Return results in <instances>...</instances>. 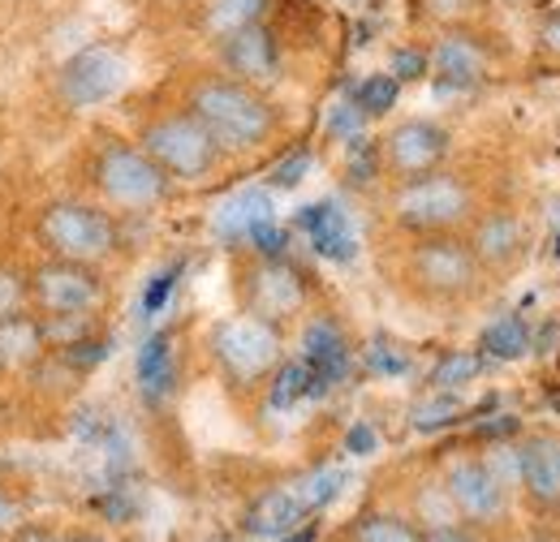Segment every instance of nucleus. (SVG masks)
I'll return each mask as SVG.
<instances>
[{
    "instance_id": "37",
    "label": "nucleus",
    "mask_w": 560,
    "mask_h": 542,
    "mask_svg": "<svg viewBox=\"0 0 560 542\" xmlns=\"http://www.w3.org/2000/svg\"><path fill=\"white\" fill-rule=\"evenodd\" d=\"M277 542H315V526H302V530H293V534H284Z\"/></svg>"
},
{
    "instance_id": "33",
    "label": "nucleus",
    "mask_w": 560,
    "mask_h": 542,
    "mask_svg": "<svg viewBox=\"0 0 560 542\" xmlns=\"http://www.w3.org/2000/svg\"><path fill=\"white\" fill-rule=\"evenodd\" d=\"M306 164H311V155L306 151H298L284 168H277V177H272V186H280V190H289V186H298L302 181V173H306Z\"/></svg>"
},
{
    "instance_id": "38",
    "label": "nucleus",
    "mask_w": 560,
    "mask_h": 542,
    "mask_svg": "<svg viewBox=\"0 0 560 542\" xmlns=\"http://www.w3.org/2000/svg\"><path fill=\"white\" fill-rule=\"evenodd\" d=\"M66 542H108V539H100V534H70Z\"/></svg>"
},
{
    "instance_id": "8",
    "label": "nucleus",
    "mask_w": 560,
    "mask_h": 542,
    "mask_svg": "<svg viewBox=\"0 0 560 542\" xmlns=\"http://www.w3.org/2000/svg\"><path fill=\"white\" fill-rule=\"evenodd\" d=\"M237 302H242V315H255L284 332V323L306 315V302H311L306 271L289 255H255L250 250V259L237 271Z\"/></svg>"
},
{
    "instance_id": "13",
    "label": "nucleus",
    "mask_w": 560,
    "mask_h": 542,
    "mask_svg": "<svg viewBox=\"0 0 560 542\" xmlns=\"http://www.w3.org/2000/svg\"><path fill=\"white\" fill-rule=\"evenodd\" d=\"M215 233L229 246H250L255 255H284V233L277 228V207L268 190H242L215 215Z\"/></svg>"
},
{
    "instance_id": "5",
    "label": "nucleus",
    "mask_w": 560,
    "mask_h": 542,
    "mask_svg": "<svg viewBox=\"0 0 560 542\" xmlns=\"http://www.w3.org/2000/svg\"><path fill=\"white\" fill-rule=\"evenodd\" d=\"M35 241L52 259L104 268L121 246V224L104 203L91 199H52L35 211Z\"/></svg>"
},
{
    "instance_id": "24",
    "label": "nucleus",
    "mask_w": 560,
    "mask_h": 542,
    "mask_svg": "<svg viewBox=\"0 0 560 542\" xmlns=\"http://www.w3.org/2000/svg\"><path fill=\"white\" fill-rule=\"evenodd\" d=\"M530 349V323L522 315H500L495 323H488V332L479 340V353L495 357V362H513Z\"/></svg>"
},
{
    "instance_id": "3",
    "label": "nucleus",
    "mask_w": 560,
    "mask_h": 542,
    "mask_svg": "<svg viewBox=\"0 0 560 542\" xmlns=\"http://www.w3.org/2000/svg\"><path fill=\"white\" fill-rule=\"evenodd\" d=\"M483 263L479 255L470 250V241L462 233H427L415 237L410 250H406V263H401V280L406 288L431 302V306H457V302H470L479 288H483Z\"/></svg>"
},
{
    "instance_id": "29",
    "label": "nucleus",
    "mask_w": 560,
    "mask_h": 542,
    "mask_svg": "<svg viewBox=\"0 0 560 542\" xmlns=\"http://www.w3.org/2000/svg\"><path fill=\"white\" fill-rule=\"evenodd\" d=\"M18 310H31V268L0 263V319Z\"/></svg>"
},
{
    "instance_id": "22",
    "label": "nucleus",
    "mask_w": 560,
    "mask_h": 542,
    "mask_svg": "<svg viewBox=\"0 0 560 542\" xmlns=\"http://www.w3.org/2000/svg\"><path fill=\"white\" fill-rule=\"evenodd\" d=\"M268 13H272V0H208L203 13H199V31L211 44H220V39L246 31V26L268 22Z\"/></svg>"
},
{
    "instance_id": "11",
    "label": "nucleus",
    "mask_w": 560,
    "mask_h": 542,
    "mask_svg": "<svg viewBox=\"0 0 560 542\" xmlns=\"http://www.w3.org/2000/svg\"><path fill=\"white\" fill-rule=\"evenodd\" d=\"M448 151H453V134L440 121L410 117V121H397L384 134V142H380V168L393 181H406V177H422V173L444 168Z\"/></svg>"
},
{
    "instance_id": "31",
    "label": "nucleus",
    "mask_w": 560,
    "mask_h": 542,
    "mask_svg": "<svg viewBox=\"0 0 560 542\" xmlns=\"http://www.w3.org/2000/svg\"><path fill=\"white\" fill-rule=\"evenodd\" d=\"M18 526H26V504L18 499V491L0 486V539H9Z\"/></svg>"
},
{
    "instance_id": "35",
    "label": "nucleus",
    "mask_w": 560,
    "mask_h": 542,
    "mask_svg": "<svg viewBox=\"0 0 560 542\" xmlns=\"http://www.w3.org/2000/svg\"><path fill=\"white\" fill-rule=\"evenodd\" d=\"M539 48H544L548 57H560V9L539 26Z\"/></svg>"
},
{
    "instance_id": "1",
    "label": "nucleus",
    "mask_w": 560,
    "mask_h": 542,
    "mask_svg": "<svg viewBox=\"0 0 560 542\" xmlns=\"http://www.w3.org/2000/svg\"><path fill=\"white\" fill-rule=\"evenodd\" d=\"M182 108L215 138V146L224 155L229 151H259L280 130V108L272 104V95L250 86V82H237L220 69L195 73L186 82Z\"/></svg>"
},
{
    "instance_id": "16",
    "label": "nucleus",
    "mask_w": 560,
    "mask_h": 542,
    "mask_svg": "<svg viewBox=\"0 0 560 542\" xmlns=\"http://www.w3.org/2000/svg\"><path fill=\"white\" fill-rule=\"evenodd\" d=\"M427 73L444 86V91H470L479 86L483 78L491 73V57H488V44L475 35V31H444L435 39V48L427 52Z\"/></svg>"
},
{
    "instance_id": "17",
    "label": "nucleus",
    "mask_w": 560,
    "mask_h": 542,
    "mask_svg": "<svg viewBox=\"0 0 560 542\" xmlns=\"http://www.w3.org/2000/svg\"><path fill=\"white\" fill-rule=\"evenodd\" d=\"M517 482L535 512H560V435L539 431L517 444Z\"/></svg>"
},
{
    "instance_id": "25",
    "label": "nucleus",
    "mask_w": 560,
    "mask_h": 542,
    "mask_svg": "<svg viewBox=\"0 0 560 542\" xmlns=\"http://www.w3.org/2000/svg\"><path fill=\"white\" fill-rule=\"evenodd\" d=\"M422 534L401 512H362L350 526V542H422Z\"/></svg>"
},
{
    "instance_id": "14",
    "label": "nucleus",
    "mask_w": 560,
    "mask_h": 542,
    "mask_svg": "<svg viewBox=\"0 0 560 542\" xmlns=\"http://www.w3.org/2000/svg\"><path fill=\"white\" fill-rule=\"evenodd\" d=\"M215 61H220V73L237 78V82H250L259 91H268L280 78V39L268 22L259 26H246L229 39L215 44Z\"/></svg>"
},
{
    "instance_id": "20",
    "label": "nucleus",
    "mask_w": 560,
    "mask_h": 542,
    "mask_svg": "<svg viewBox=\"0 0 560 542\" xmlns=\"http://www.w3.org/2000/svg\"><path fill=\"white\" fill-rule=\"evenodd\" d=\"M48 353V337L35 310H18L0 319V375L31 370Z\"/></svg>"
},
{
    "instance_id": "10",
    "label": "nucleus",
    "mask_w": 560,
    "mask_h": 542,
    "mask_svg": "<svg viewBox=\"0 0 560 542\" xmlns=\"http://www.w3.org/2000/svg\"><path fill=\"white\" fill-rule=\"evenodd\" d=\"M130 82V61L108 48V44H91L82 52H73L70 61L57 73V95L70 104V108H95V104H108L126 91Z\"/></svg>"
},
{
    "instance_id": "12",
    "label": "nucleus",
    "mask_w": 560,
    "mask_h": 542,
    "mask_svg": "<svg viewBox=\"0 0 560 542\" xmlns=\"http://www.w3.org/2000/svg\"><path fill=\"white\" fill-rule=\"evenodd\" d=\"M444 495L453 504V512L462 521H475V526H491L504 517L509 508V486L495 478L483 457H457L448 461L444 470Z\"/></svg>"
},
{
    "instance_id": "6",
    "label": "nucleus",
    "mask_w": 560,
    "mask_h": 542,
    "mask_svg": "<svg viewBox=\"0 0 560 542\" xmlns=\"http://www.w3.org/2000/svg\"><path fill=\"white\" fill-rule=\"evenodd\" d=\"M142 151L164 168V177L177 181H208L211 173L220 168L224 151L215 146V138L177 104V108H160L151 113L135 134Z\"/></svg>"
},
{
    "instance_id": "9",
    "label": "nucleus",
    "mask_w": 560,
    "mask_h": 542,
    "mask_svg": "<svg viewBox=\"0 0 560 542\" xmlns=\"http://www.w3.org/2000/svg\"><path fill=\"white\" fill-rule=\"evenodd\" d=\"M108 297L104 268L44 255L31 268V310L39 319H95Z\"/></svg>"
},
{
    "instance_id": "19",
    "label": "nucleus",
    "mask_w": 560,
    "mask_h": 542,
    "mask_svg": "<svg viewBox=\"0 0 560 542\" xmlns=\"http://www.w3.org/2000/svg\"><path fill=\"white\" fill-rule=\"evenodd\" d=\"M302 362L315 379V392L332 388L346 379L350 370V340L346 332L332 323V319H311L306 332H302Z\"/></svg>"
},
{
    "instance_id": "18",
    "label": "nucleus",
    "mask_w": 560,
    "mask_h": 542,
    "mask_svg": "<svg viewBox=\"0 0 560 542\" xmlns=\"http://www.w3.org/2000/svg\"><path fill=\"white\" fill-rule=\"evenodd\" d=\"M466 241L479 255L483 271H504L526 255V224L513 207H491V211H479L470 220Z\"/></svg>"
},
{
    "instance_id": "30",
    "label": "nucleus",
    "mask_w": 560,
    "mask_h": 542,
    "mask_svg": "<svg viewBox=\"0 0 560 542\" xmlns=\"http://www.w3.org/2000/svg\"><path fill=\"white\" fill-rule=\"evenodd\" d=\"M435 401L431 405H419L415 409V426H422V431H431V426H444V422H453V413H457V401L453 397H444V392H431Z\"/></svg>"
},
{
    "instance_id": "26",
    "label": "nucleus",
    "mask_w": 560,
    "mask_h": 542,
    "mask_svg": "<svg viewBox=\"0 0 560 542\" xmlns=\"http://www.w3.org/2000/svg\"><path fill=\"white\" fill-rule=\"evenodd\" d=\"M483 353L479 349H448L435 366H431V375H427V388L431 392H457L462 384H470L479 370H483Z\"/></svg>"
},
{
    "instance_id": "2",
    "label": "nucleus",
    "mask_w": 560,
    "mask_h": 542,
    "mask_svg": "<svg viewBox=\"0 0 560 542\" xmlns=\"http://www.w3.org/2000/svg\"><path fill=\"white\" fill-rule=\"evenodd\" d=\"M86 177H91V190L100 195V203L108 211H155L173 195V181L164 177V168L142 151L135 138H100L86 151Z\"/></svg>"
},
{
    "instance_id": "28",
    "label": "nucleus",
    "mask_w": 560,
    "mask_h": 542,
    "mask_svg": "<svg viewBox=\"0 0 560 542\" xmlns=\"http://www.w3.org/2000/svg\"><path fill=\"white\" fill-rule=\"evenodd\" d=\"M397 91H401V82L393 78V73H375V78H366L362 86H358V113L362 117H384L393 104H397Z\"/></svg>"
},
{
    "instance_id": "36",
    "label": "nucleus",
    "mask_w": 560,
    "mask_h": 542,
    "mask_svg": "<svg viewBox=\"0 0 560 542\" xmlns=\"http://www.w3.org/2000/svg\"><path fill=\"white\" fill-rule=\"evenodd\" d=\"M422 542H483V539L470 534V530H457V526H440V530H427Z\"/></svg>"
},
{
    "instance_id": "4",
    "label": "nucleus",
    "mask_w": 560,
    "mask_h": 542,
    "mask_svg": "<svg viewBox=\"0 0 560 542\" xmlns=\"http://www.w3.org/2000/svg\"><path fill=\"white\" fill-rule=\"evenodd\" d=\"M388 215L401 233L427 237V233H462L470 228V220L479 215L475 186L453 173V168H435L422 177H406L393 186L388 195Z\"/></svg>"
},
{
    "instance_id": "27",
    "label": "nucleus",
    "mask_w": 560,
    "mask_h": 542,
    "mask_svg": "<svg viewBox=\"0 0 560 542\" xmlns=\"http://www.w3.org/2000/svg\"><path fill=\"white\" fill-rule=\"evenodd\" d=\"M302 397H315V379H311L306 362H302V357H298V362H280L277 375H272V384H268V401H272V409L298 405Z\"/></svg>"
},
{
    "instance_id": "34",
    "label": "nucleus",
    "mask_w": 560,
    "mask_h": 542,
    "mask_svg": "<svg viewBox=\"0 0 560 542\" xmlns=\"http://www.w3.org/2000/svg\"><path fill=\"white\" fill-rule=\"evenodd\" d=\"M9 542H66V534H57V530H48V526H35V521H26V526H18Z\"/></svg>"
},
{
    "instance_id": "21",
    "label": "nucleus",
    "mask_w": 560,
    "mask_h": 542,
    "mask_svg": "<svg viewBox=\"0 0 560 542\" xmlns=\"http://www.w3.org/2000/svg\"><path fill=\"white\" fill-rule=\"evenodd\" d=\"M298 224H302V233L315 241V250L319 255H328V259H353V233H350V220H346V211L332 203H315L306 207L302 215H298Z\"/></svg>"
},
{
    "instance_id": "15",
    "label": "nucleus",
    "mask_w": 560,
    "mask_h": 542,
    "mask_svg": "<svg viewBox=\"0 0 560 542\" xmlns=\"http://www.w3.org/2000/svg\"><path fill=\"white\" fill-rule=\"evenodd\" d=\"M311 517H315V504H311L302 478H293V482L268 486L264 495H255V499L246 504L242 530H246L250 539L277 542V539H284V534H293V530H302V526H311Z\"/></svg>"
},
{
    "instance_id": "7",
    "label": "nucleus",
    "mask_w": 560,
    "mask_h": 542,
    "mask_svg": "<svg viewBox=\"0 0 560 542\" xmlns=\"http://www.w3.org/2000/svg\"><path fill=\"white\" fill-rule=\"evenodd\" d=\"M208 349L229 388H259L284 362V332L255 315H233L211 328Z\"/></svg>"
},
{
    "instance_id": "23",
    "label": "nucleus",
    "mask_w": 560,
    "mask_h": 542,
    "mask_svg": "<svg viewBox=\"0 0 560 542\" xmlns=\"http://www.w3.org/2000/svg\"><path fill=\"white\" fill-rule=\"evenodd\" d=\"M173 384H177V357H173V337L160 332L142 344L139 353V388L151 405L168 401L173 397Z\"/></svg>"
},
{
    "instance_id": "32",
    "label": "nucleus",
    "mask_w": 560,
    "mask_h": 542,
    "mask_svg": "<svg viewBox=\"0 0 560 542\" xmlns=\"http://www.w3.org/2000/svg\"><path fill=\"white\" fill-rule=\"evenodd\" d=\"M177 271H182V268H168V271H160V275H155V284H151V288H147V310H151V315H155V310H160V306H164V297H168V293H173V284H177Z\"/></svg>"
}]
</instances>
